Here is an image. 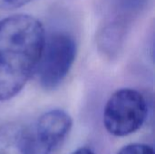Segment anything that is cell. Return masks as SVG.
Here are the masks:
<instances>
[{"mask_svg":"<svg viewBox=\"0 0 155 154\" xmlns=\"http://www.w3.org/2000/svg\"><path fill=\"white\" fill-rule=\"evenodd\" d=\"M147 113V103L141 93L129 88L118 90L104 107V127L114 136L129 135L143 124Z\"/></svg>","mask_w":155,"mask_h":154,"instance_id":"3","label":"cell"},{"mask_svg":"<svg viewBox=\"0 0 155 154\" xmlns=\"http://www.w3.org/2000/svg\"><path fill=\"white\" fill-rule=\"evenodd\" d=\"M25 128L16 123L0 125V154H25Z\"/></svg>","mask_w":155,"mask_h":154,"instance_id":"6","label":"cell"},{"mask_svg":"<svg viewBox=\"0 0 155 154\" xmlns=\"http://www.w3.org/2000/svg\"><path fill=\"white\" fill-rule=\"evenodd\" d=\"M33 0H0V9L14 10L25 5Z\"/></svg>","mask_w":155,"mask_h":154,"instance_id":"8","label":"cell"},{"mask_svg":"<svg viewBox=\"0 0 155 154\" xmlns=\"http://www.w3.org/2000/svg\"><path fill=\"white\" fill-rule=\"evenodd\" d=\"M72 154H94V152L91 149L84 147V148H80V149L76 150L74 152H73Z\"/></svg>","mask_w":155,"mask_h":154,"instance_id":"9","label":"cell"},{"mask_svg":"<svg viewBox=\"0 0 155 154\" xmlns=\"http://www.w3.org/2000/svg\"><path fill=\"white\" fill-rule=\"evenodd\" d=\"M151 0H103L102 14L104 24H114L129 29L148 7Z\"/></svg>","mask_w":155,"mask_h":154,"instance_id":"5","label":"cell"},{"mask_svg":"<svg viewBox=\"0 0 155 154\" xmlns=\"http://www.w3.org/2000/svg\"><path fill=\"white\" fill-rule=\"evenodd\" d=\"M75 40L67 33L45 35V44L35 68L40 85L45 90L56 88L66 77L75 60Z\"/></svg>","mask_w":155,"mask_h":154,"instance_id":"2","label":"cell"},{"mask_svg":"<svg viewBox=\"0 0 155 154\" xmlns=\"http://www.w3.org/2000/svg\"><path fill=\"white\" fill-rule=\"evenodd\" d=\"M72 119L63 110H51L25 128V154H54L72 128Z\"/></svg>","mask_w":155,"mask_h":154,"instance_id":"4","label":"cell"},{"mask_svg":"<svg viewBox=\"0 0 155 154\" xmlns=\"http://www.w3.org/2000/svg\"><path fill=\"white\" fill-rule=\"evenodd\" d=\"M117 154H154L153 149L142 143H132L123 147Z\"/></svg>","mask_w":155,"mask_h":154,"instance_id":"7","label":"cell"},{"mask_svg":"<svg viewBox=\"0 0 155 154\" xmlns=\"http://www.w3.org/2000/svg\"><path fill=\"white\" fill-rule=\"evenodd\" d=\"M45 39L43 25L32 15L0 19V102L17 94L35 73Z\"/></svg>","mask_w":155,"mask_h":154,"instance_id":"1","label":"cell"}]
</instances>
